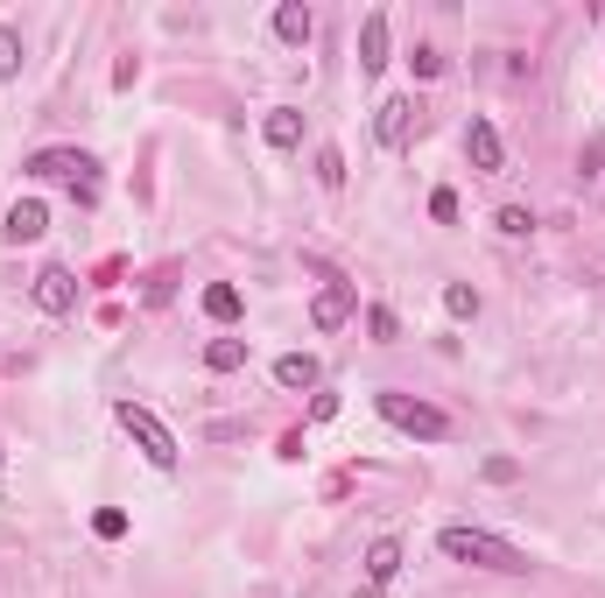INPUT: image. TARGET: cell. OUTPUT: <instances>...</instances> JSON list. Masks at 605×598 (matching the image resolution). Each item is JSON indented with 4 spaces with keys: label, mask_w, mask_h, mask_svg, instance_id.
Here are the masks:
<instances>
[{
    "label": "cell",
    "mask_w": 605,
    "mask_h": 598,
    "mask_svg": "<svg viewBox=\"0 0 605 598\" xmlns=\"http://www.w3.org/2000/svg\"><path fill=\"white\" fill-rule=\"evenodd\" d=\"M430 219H437V226H451V219H457V190H430Z\"/></svg>",
    "instance_id": "24"
},
{
    "label": "cell",
    "mask_w": 605,
    "mask_h": 598,
    "mask_svg": "<svg viewBox=\"0 0 605 598\" xmlns=\"http://www.w3.org/2000/svg\"><path fill=\"white\" fill-rule=\"evenodd\" d=\"M444 310H451V317H479V289L451 282V289H444Z\"/></svg>",
    "instance_id": "20"
},
{
    "label": "cell",
    "mask_w": 605,
    "mask_h": 598,
    "mask_svg": "<svg viewBox=\"0 0 605 598\" xmlns=\"http://www.w3.org/2000/svg\"><path fill=\"white\" fill-rule=\"evenodd\" d=\"M317 184H324V190L345 184V155H338V148H317Z\"/></svg>",
    "instance_id": "19"
},
{
    "label": "cell",
    "mask_w": 605,
    "mask_h": 598,
    "mask_svg": "<svg viewBox=\"0 0 605 598\" xmlns=\"http://www.w3.org/2000/svg\"><path fill=\"white\" fill-rule=\"evenodd\" d=\"M416 99H380V113H374V134H380V148H394L402 155L408 141H416Z\"/></svg>",
    "instance_id": "7"
},
{
    "label": "cell",
    "mask_w": 605,
    "mask_h": 598,
    "mask_svg": "<svg viewBox=\"0 0 605 598\" xmlns=\"http://www.w3.org/2000/svg\"><path fill=\"white\" fill-rule=\"evenodd\" d=\"M275 36H282L289 50H303V42L317 36V14H310L303 0H282V8H275Z\"/></svg>",
    "instance_id": "10"
},
{
    "label": "cell",
    "mask_w": 605,
    "mask_h": 598,
    "mask_svg": "<svg viewBox=\"0 0 605 598\" xmlns=\"http://www.w3.org/2000/svg\"><path fill=\"white\" fill-rule=\"evenodd\" d=\"M261 134H268V148H282V155H289V148L303 141V113H297V107H275V113H268V127H261Z\"/></svg>",
    "instance_id": "14"
},
{
    "label": "cell",
    "mask_w": 605,
    "mask_h": 598,
    "mask_svg": "<svg viewBox=\"0 0 605 598\" xmlns=\"http://www.w3.org/2000/svg\"><path fill=\"white\" fill-rule=\"evenodd\" d=\"M135 78H141V57H121L113 64V92H135Z\"/></svg>",
    "instance_id": "25"
},
{
    "label": "cell",
    "mask_w": 605,
    "mask_h": 598,
    "mask_svg": "<svg viewBox=\"0 0 605 598\" xmlns=\"http://www.w3.org/2000/svg\"><path fill=\"white\" fill-rule=\"evenodd\" d=\"M42 226H50V212H42V198H22V204H14V212H8V226H0V233H8L14 247H28V239H42Z\"/></svg>",
    "instance_id": "11"
},
{
    "label": "cell",
    "mask_w": 605,
    "mask_h": 598,
    "mask_svg": "<svg viewBox=\"0 0 605 598\" xmlns=\"http://www.w3.org/2000/svg\"><path fill=\"white\" fill-rule=\"evenodd\" d=\"M374 409L388 415L402 437H423V444H444L451 437V415L430 409V401H416V395H394V387H388V395H374Z\"/></svg>",
    "instance_id": "2"
},
{
    "label": "cell",
    "mask_w": 605,
    "mask_h": 598,
    "mask_svg": "<svg viewBox=\"0 0 605 598\" xmlns=\"http://www.w3.org/2000/svg\"><path fill=\"white\" fill-rule=\"evenodd\" d=\"M28 176H71V198L78 204L99 198V162L85 148H42V155H28Z\"/></svg>",
    "instance_id": "4"
},
{
    "label": "cell",
    "mask_w": 605,
    "mask_h": 598,
    "mask_svg": "<svg viewBox=\"0 0 605 598\" xmlns=\"http://www.w3.org/2000/svg\"><path fill=\"white\" fill-rule=\"evenodd\" d=\"M366 332H374V346H388V338L402 332V324H394V310H380V303H374V310H366Z\"/></svg>",
    "instance_id": "22"
},
{
    "label": "cell",
    "mask_w": 605,
    "mask_h": 598,
    "mask_svg": "<svg viewBox=\"0 0 605 598\" xmlns=\"http://www.w3.org/2000/svg\"><path fill=\"white\" fill-rule=\"evenodd\" d=\"M493 226L507 233V239H528V233H535V219H528V204H507V212H500Z\"/></svg>",
    "instance_id": "21"
},
{
    "label": "cell",
    "mask_w": 605,
    "mask_h": 598,
    "mask_svg": "<svg viewBox=\"0 0 605 598\" xmlns=\"http://www.w3.org/2000/svg\"><path fill=\"white\" fill-rule=\"evenodd\" d=\"M22 78V28H0V85Z\"/></svg>",
    "instance_id": "18"
},
{
    "label": "cell",
    "mask_w": 605,
    "mask_h": 598,
    "mask_svg": "<svg viewBox=\"0 0 605 598\" xmlns=\"http://www.w3.org/2000/svg\"><path fill=\"white\" fill-rule=\"evenodd\" d=\"M380 64H388V14H366V22H360V71H366V78H374V71Z\"/></svg>",
    "instance_id": "9"
},
{
    "label": "cell",
    "mask_w": 605,
    "mask_h": 598,
    "mask_svg": "<svg viewBox=\"0 0 605 598\" xmlns=\"http://www.w3.org/2000/svg\"><path fill=\"white\" fill-rule=\"evenodd\" d=\"M240 289H232V282H212V289H204V317H212V324H232V317H240Z\"/></svg>",
    "instance_id": "15"
},
{
    "label": "cell",
    "mask_w": 605,
    "mask_h": 598,
    "mask_svg": "<svg viewBox=\"0 0 605 598\" xmlns=\"http://www.w3.org/2000/svg\"><path fill=\"white\" fill-rule=\"evenodd\" d=\"M176 275H184V267H176V261L149 267V282H141V296H149V303H169V296H176Z\"/></svg>",
    "instance_id": "17"
},
{
    "label": "cell",
    "mask_w": 605,
    "mask_h": 598,
    "mask_svg": "<svg viewBox=\"0 0 605 598\" xmlns=\"http://www.w3.org/2000/svg\"><path fill=\"white\" fill-rule=\"evenodd\" d=\"M465 155H471V170H479V176L507 170V141H500L493 120H465Z\"/></svg>",
    "instance_id": "6"
},
{
    "label": "cell",
    "mask_w": 605,
    "mask_h": 598,
    "mask_svg": "<svg viewBox=\"0 0 605 598\" xmlns=\"http://www.w3.org/2000/svg\"><path fill=\"white\" fill-rule=\"evenodd\" d=\"M92 528L106 535V543H121V535H127V514H121V507H106V514H92Z\"/></svg>",
    "instance_id": "23"
},
{
    "label": "cell",
    "mask_w": 605,
    "mask_h": 598,
    "mask_svg": "<svg viewBox=\"0 0 605 598\" xmlns=\"http://www.w3.org/2000/svg\"><path fill=\"white\" fill-rule=\"evenodd\" d=\"M486 478H493V486H514L521 465H514V458H486Z\"/></svg>",
    "instance_id": "26"
},
{
    "label": "cell",
    "mask_w": 605,
    "mask_h": 598,
    "mask_svg": "<svg viewBox=\"0 0 605 598\" xmlns=\"http://www.w3.org/2000/svg\"><path fill=\"white\" fill-rule=\"evenodd\" d=\"M275 387H289V395L317 387V359H310V352H282V359H275Z\"/></svg>",
    "instance_id": "13"
},
{
    "label": "cell",
    "mask_w": 605,
    "mask_h": 598,
    "mask_svg": "<svg viewBox=\"0 0 605 598\" xmlns=\"http://www.w3.org/2000/svg\"><path fill=\"white\" fill-rule=\"evenodd\" d=\"M408 64H416V78H444V57H437V50H416Z\"/></svg>",
    "instance_id": "27"
},
{
    "label": "cell",
    "mask_w": 605,
    "mask_h": 598,
    "mask_svg": "<svg viewBox=\"0 0 605 598\" xmlns=\"http://www.w3.org/2000/svg\"><path fill=\"white\" fill-rule=\"evenodd\" d=\"M204 366L212 373H240L247 366V338H212V346H204Z\"/></svg>",
    "instance_id": "16"
},
{
    "label": "cell",
    "mask_w": 605,
    "mask_h": 598,
    "mask_svg": "<svg viewBox=\"0 0 605 598\" xmlns=\"http://www.w3.org/2000/svg\"><path fill=\"white\" fill-rule=\"evenodd\" d=\"M113 415H121V429L141 444V458H149V465H162V472H169L176 458H184V451H176V437H169V423H162L155 409H141V401H121Z\"/></svg>",
    "instance_id": "3"
},
{
    "label": "cell",
    "mask_w": 605,
    "mask_h": 598,
    "mask_svg": "<svg viewBox=\"0 0 605 598\" xmlns=\"http://www.w3.org/2000/svg\"><path fill=\"white\" fill-rule=\"evenodd\" d=\"M394 571H402V543H394V535H380L374 549H366V585H394Z\"/></svg>",
    "instance_id": "12"
},
{
    "label": "cell",
    "mask_w": 605,
    "mask_h": 598,
    "mask_svg": "<svg viewBox=\"0 0 605 598\" xmlns=\"http://www.w3.org/2000/svg\"><path fill=\"white\" fill-rule=\"evenodd\" d=\"M352 310H360V289H352V282H324L317 303H310V324H317V332H338Z\"/></svg>",
    "instance_id": "8"
},
{
    "label": "cell",
    "mask_w": 605,
    "mask_h": 598,
    "mask_svg": "<svg viewBox=\"0 0 605 598\" xmlns=\"http://www.w3.org/2000/svg\"><path fill=\"white\" fill-rule=\"evenodd\" d=\"M28 296H36V310H50V317H71V310H78V275L50 261V267H36Z\"/></svg>",
    "instance_id": "5"
},
{
    "label": "cell",
    "mask_w": 605,
    "mask_h": 598,
    "mask_svg": "<svg viewBox=\"0 0 605 598\" xmlns=\"http://www.w3.org/2000/svg\"><path fill=\"white\" fill-rule=\"evenodd\" d=\"M437 549H444L451 563L500 571V577H528V571H535V563H528V549H514L507 535H493V528H444V535H437Z\"/></svg>",
    "instance_id": "1"
}]
</instances>
